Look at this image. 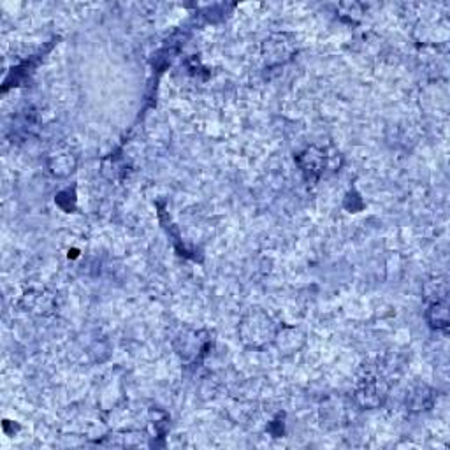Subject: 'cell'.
Segmentation results:
<instances>
[{"label": "cell", "mask_w": 450, "mask_h": 450, "mask_svg": "<svg viewBox=\"0 0 450 450\" xmlns=\"http://www.w3.org/2000/svg\"><path fill=\"white\" fill-rule=\"evenodd\" d=\"M275 343L283 354H294L305 343V335L295 328H283L276 333Z\"/></svg>", "instance_id": "6"}, {"label": "cell", "mask_w": 450, "mask_h": 450, "mask_svg": "<svg viewBox=\"0 0 450 450\" xmlns=\"http://www.w3.org/2000/svg\"><path fill=\"white\" fill-rule=\"evenodd\" d=\"M427 320L433 328L436 329H445L449 325V305L447 299H441V301L431 303L429 311H427Z\"/></svg>", "instance_id": "8"}, {"label": "cell", "mask_w": 450, "mask_h": 450, "mask_svg": "<svg viewBox=\"0 0 450 450\" xmlns=\"http://www.w3.org/2000/svg\"><path fill=\"white\" fill-rule=\"evenodd\" d=\"M322 417L336 427L347 426L352 419V403L345 397H331L328 403L322 404Z\"/></svg>", "instance_id": "4"}, {"label": "cell", "mask_w": 450, "mask_h": 450, "mask_svg": "<svg viewBox=\"0 0 450 450\" xmlns=\"http://www.w3.org/2000/svg\"><path fill=\"white\" fill-rule=\"evenodd\" d=\"M74 169H76V159L70 153H58V155L51 157L50 171L58 178L69 176Z\"/></svg>", "instance_id": "9"}, {"label": "cell", "mask_w": 450, "mask_h": 450, "mask_svg": "<svg viewBox=\"0 0 450 450\" xmlns=\"http://www.w3.org/2000/svg\"><path fill=\"white\" fill-rule=\"evenodd\" d=\"M295 46L287 33H276L262 44V56L269 66H278L292 58Z\"/></svg>", "instance_id": "3"}, {"label": "cell", "mask_w": 450, "mask_h": 450, "mask_svg": "<svg viewBox=\"0 0 450 450\" xmlns=\"http://www.w3.org/2000/svg\"><path fill=\"white\" fill-rule=\"evenodd\" d=\"M410 399H417V401H410L412 410H427V407H431L433 403V394L427 387H419L417 391L412 392Z\"/></svg>", "instance_id": "10"}, {"label": "cell", "mask_w": 450, "mask_h": 450, "mask_svg": "<svg viewBox=\"0 0 450 450\" xmlns=\"http://www.w3.org/2000/svg\"><path fill=\"white\" fill-rule=\"evenodd\" d=\"M23 306L25 310L33 313H48L53 308V295L48 294L46 291L27 292L23 295Z\"/></svg>", "instance_id": "7"}, {"label": "cell", "mask_w": 450, "mask_h": 450, "mask_svg": "<svg viewBox=\"0 0 450 450\" xmlns=\"http://www.w3.org/2000/svg\"><path fill=\"white\" fill-rule=\"evenodd\" d=\"M278 329L266 311L253 308L246 311L239 322V338L248 348H264L275 341Z\"/></svg>", "instance_id": "1"}, {"label": "cell", "mask_w": 450, "mask_h": 450, "mask_svg": "<svg viewBox=\"0 0 450 450\" xmlns=\"http://www.w3.org/2000/svg\"><path fill=\"white\" fill-rule=\"evenodd\" d=\"M387 396V385L380 377L367 375L355 391V403L362 408H378Z\"/></svg>", "instance_id": "2"}, {"label": "cell", "mask_w": 450, "mask_h": 450, "mask_svg": "<svg viewBox=\"0 0 450 450\" xmlns=\"http://www.w3.org/2000/svg\"><path fill=\"white\" fill-rule=\"evenodd\" d=\"M298 162H299V166H301L303 172L306 174V178L317 179L318 176L322 174V171H324V164H325L324 152L315 148V146H310L308 150H305V152L299 155Z\"/></svg>", "instance_id": "5"}]
</instances>
